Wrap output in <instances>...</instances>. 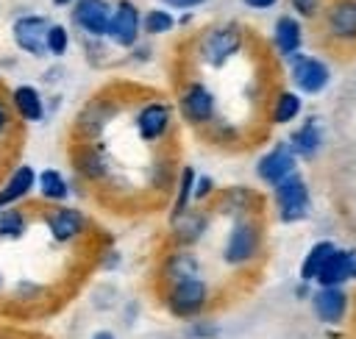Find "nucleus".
Here are the masks:
<instances>
[{
    "instance_id": "1",
    "label": "nucleus",
    "mask_w": 356,
    "mask_h": 339,
    "mask_svg": "<svg viewBox=\"0 0 356 339\" xmlns=\"http://www.w3.org/2000/svg\"><path fill=\"white\" fill-rule=\"evenodd\" d=\"M192 47H195L197 64H203L209 69H222L245 50V28L234 19L211 22L195 36Z\"/></svg>"
},
{
    "instance_id": "2",
    "label": "nucleus",
    "mask_w": 356,
    "mask_h": 339,
    "mask_svg": "<svg viewBox=\"0 0 356 339\" xmlns=\"http://www.w3.org/2000/svg\"><path fill=\"white\" fill-rule=\"evenodd\" d=\"M122 108H125V100L111 89L92 94L89 100L81 103V108L72 117V125H70L72 142H100L108 125L122 114Z\"/></svg>"
},
{
    "instance_id": "3",
    "label": "nucleus",
    "mask_w": 356,
    "mask_h": 339,
    "mask_svg": "<svg viewBox=\"0 0 356 339\" xmlns=\"http://www.w3.org/2000/svg\"><path fill=\"white\" fill-rule=\"evenodd\" d=\"M161 303H164L170 317L189 322L195 317H203L206 308L211 306V283L203 275L164 283L161 286Z\"/></svg>"
},
{
    "instance_id": "4",
    "label": "nucleus",
    "mask_w": 356,
    "mask_h": 339,
    "mask_svg": "<svg viewBox=\"0 0 356 339\" xmlns=\"http://www.w3.org/2000/svg\"><path fill=\"white\" fill-rule=\"evenodd\" d=\"M261 245H264V231H261V222L256 217L231 220L228 233L222 239V250H220L222 264L231 270H242L259 258Z\"/></svg>"
},
{
    "instance_id": "5",
    "label": "nucleus",
    "mask_w": 356,
    "mask_h": 339,
    "mask_svg": "<svg viewBox=\"0 0 356 339\" xmlns=\"http://www.w3.org/2000/svg\"><path fill=\"white\" fill-rule=\"evenodd\" d=\"M178 114L186 125L206 131L209 125H214L220 119L217 94L211 92V86L206 81L189 78L181 83V92H178Z\"/></svg>"
},
{
    "instance_id": "6",
    "label": "nucleus",
    "mask_w": 356,
    "mask_h": 339,
    "mask_svg": "<svg viewBox=\"0 0 356 339\" xmlns=\"http://www.w3.org/2000/svg\"><path fill=\"white\" fill-rule=\"evenodd\" d=\"M175 106L164 97H147L134 108V131L145 144H164L172 136Z\"/></svg>"
},
{
    "instance_id": "7",
    "label": "nucleus",
    "mask_w": 356,
    "mask_h": 339,
    "mask_svg": "<svg viewBox=\"0 0 356 339\" xmlns=\"http://www.w3.org/2000/svg\"><path fill=\"white\" fill-rule=\"evenodd\" d=\"M70 167L81 183L89 186L111 183V156L100 142H72Z\"/></svg>"
},
{
    "instance_id": "8",
    "label": "nucleus",
    "mask_w": 356,
    "mask_h": 339,
    "mask_svg": "<svg viewBox=\"0 0 356 339\" xmlns=\"http://www.w3.org/2000/svg\"><path fill=\"white\" fill-rule=\"evenodd\" d=\"M273 206L284 225L300 222L312 211V189L300 172H292L278 186H273Z\"/></svg>"
},
{
    "instance_id": "9",
    "label": "nucleus",
    "mask_w": 356,
    "mask_h": 339,
    "mask_svg": "<svg viewBox=\"0 0 356 339\" xmlns=\"http://www.w3.org/2000/svg\"><path fill=\"white\" fill-rule=\"evenodd\" d=\"M50 17L42 11H22L11 19V42L22 56L31 58H44L47 47H44V36L50 28Z\"/></svg>"
},
{
    "instance_id": "10",
    "label": "nucleus",
    "mask_w": 356,
    "mask_h": 339,
    "mask_svg": "<svg viewBox=\"0 0 356 339\" xmlns=\"http://www.w3.org/2000/svg\"><path fill=\"white\" fill-rule=\"evenodd\" d=\"M286 72L289 83L295 86L298 94H320L331 83V67L325 58L312 56V53H298L286 58Z\"/></svg>"
},
{
    "instance_id": "11",
    "label": "nucleus",
    "mask_w": 356,
    "mask_h": 339,
    "mask_svg": "<svg viewBox=\"0 0 356 339\" xmlns=\"http://www.w3.org/2000/svg\"><path fill=\"white\" fill-rule=\"evenodd\" d=\"M42 222L56 245H75L78 239H83L92 231V220L81 208L67 206V203L47 208L42 214Z\"/></svg>"
},
{
    "instance_id": "12",
    "label": "nucleus",
    "mask_w": 356,
    "mask_h": 339,
    "mask_svg": "<svg viewBox=\"0 0 356 339\" xmlns=\"http://www.w3.org/2000/svg\"><path fill=\"white\" fill-rule=\"evenodd\" d=\"M142 39V8L134 0H114L106 42L117 50H131Z\"/></svg>"
},
{
    "instance_id": "13",
    "label": "nucleus",
    "mask_w": 356,
    "mask_h": 339,
    "mask_svg": "<svg viewBox=\"0 0 356 339\" xmlns=\"http://www.w3.org/2000/svg\"><path fill=\"white\" fill-rule=\"evenodd\" d=\"M211 228V208L209 206H192L178 217L167 220V239L170 247H195L197 242L206 239Z\"/></svg>"
},
{
    "instance_id": "14",
    "label": "nucleus",
    "mask_w": 356,
    "mask_h": 339,
    "mask_svg": "<svg viewBox=\"0 0 356 339\" xmlns=\"http://www.w3.org/2000/svg\"><path fill=\"white\" fill-rule=\"evenodd\" d=\"M111 19V0H75L70 8V25L81 39H106Z\"/></svg>"
},
{
    "instance_id": "15",
    "label": "nucleus",
    "mask_w": 356,
    "mask_h": 339,
    "mask_svg": "<svg viewBox=\"0 0 356 339\" xmlns=\"http://www.w3.org/2000/svg\"><path fill=\"white\" fill-rule=\"evenodd\" d=\"M298 161L300 158L295 156V150L289 147V142H275V144H270L259 156V161H256V178L273 189L284 178H289L292 172H298Z\"/></svg>"
},
{
    "instance_id": "16",
    "label": "nucleus",
    "mask_w": 356,
    "mask_h": 339,
    "mask_svg": "<svg viewBox=\"0 0 356 339\" xmlns=\"http://www.w3.org/2000/svg\"><path fill=\"white\" fill-rule=\"evenodd\" d=\"M309 306H312V314L323 325H339L348 317L350 295L345 292V286H314Z\"/></svg>"
},
{
    "instance_id": "17",
    "label": "nucleus",
    "mask_w": 356,
    "mask_h": 339,
    "mask_svg": "<svg viewBox=\"0 0 356 339\" xmlns=\"http://www.w3.org/2000/svg\"><path fill=\"white\" fill-rule=\"evenodd\" d=\"M209 206H211V214L239 220V217H256L261 208V200L250 186H225L222 192L214 195Z\"/></svg>"
},
{
    "instance_id": "18",
    "label": "nucleus",
    "mask_w": 356,
    "mask_h": 339,
    "mask_svg": "<svg viewBox=\"0 0 356 339\" xmlns=\"http://www.w3.org/2000/svg\"><path fill=\"white\" fill-rule=\"evenodd\" d=\"M195 275H203V261L189 247H170L161 256V261H159V281H161V286L172 283V281L195 278Z\"/></svg>"
},
{
    "instance_id": "19",
    "label": "nucleus",
    "mask_w": 356,
    "mask_h": 339,
    "mask_svg": "<svg viewBox=\"0 0 356 339\" xmlns=\"http://www.w3.org/2000/svg\"><path fill=\"white\" fill-rule=\"evenodd\" d=\"M8 103H11V111H14L17 122L33 125V122H42V119L47 117L44 94L39 92L36 83H17V86L8 92Z\"/></svg>"
},
{
    "instance_id": "20",
    "label": "nucleus",
    "mask_w": 356,
    "mask_h": 339,
    "mask_svg": "<svg viewBox=\"0 0 356 339\" xmlns=\"http://www.w3.org/2000/svg\"><path fill=\"white\" fill-rule=\"evenodd\" d=\"M356 281V250L337 247L314 278V286H345Z\"/></svg>"
},
{
    "instance_id": "21",
    "label": "nucleus",
    "mask_w": 356,
    "mask_h": 339,
    "mask_svg": "<svg viewBox=\"0 0 356 339\" xmlns=\"http://www.w3.org/2000/svg\"><path fill=\"white\" fill-rule=\"evenodd\" d=\"M36 192V170L31 164H17L0 183V208L25 203Z\"/></svg>"
},
{
    "instance_id": "22",
    "label": "nucleus",
    "mask_w": 356,
    "mask_h": 339,
    "mask_svg": "<svg viewBox=\"0 0 356 339\" xmlns=\"http://www.w3.org/2000/svg\"><path fill=\"white\" fill-rule=\"evenodd\" d=\"M303 25L295 14H281L275 17L273 22V33H270V42H273V50L281 56V58H292L298 53H303Z\"/></svg>"
},
{
    "instance_id": "23",
    "label": "nucleus",
    "mask_w": 356,
    "mask_h": 339,
    "mask_svg": "<svg viewBox=\"0 0 356 339\" xmlns=\"http://www.w3.org/2000/svg\"><path fill=\"white\" fill-rule=\"evenodd\" d=\"M325 31L337 42H356V0H334L325 8Z\"/></svg>"
},
{
    "instance_id": "24",
    "label": "nucleus",
    "mask_w": 356,
    "mask_h": 339,
    "mask_svg": "<svg viewBox=\"0 0 356 339\" xmlns=\"http://www.w3.org/2000/svg\"><path fill=\"white\" fill-rule=\"evenodd\" d=\"M289 147L295 150L298 158H314L320 150H323V142H325V128H323V119L320 117H306L292 133H289Z\"/></svg>"
},
{
    "instance_id": "25",
    "label": "nucleus",
    "mask_w": 356,
    "mask_h": 339,
    "mask_svg": "<svg viewBox=\"0 0 356 339\" xmlns=\"http://www.w3.org/2000/svg\"><path fill=\"white\" fill-rule=\"evenodd\" d=\"M36 195L47 206H61L72 197V181L58 167H44L36 172Z\"/></svg>"
},
{
    "instance_id": "26",
    "label": "nucleus",
    "mask_w": 356,
    "mask_h": 339,
    "mask_svg": "<svg viewBox=\"0 0 356 339\" xmlns=\"http://www.w3.org/2000/svg\"><path fill=\"white\" fill-rule=\"evenodd\" d=\"M300 114H303V94H298L295 89L275 92V97L270 100V108H267V117L273 125H292Z\"/></svg>"
},
{
    "instance_id": "27",
    "label": "nucleus",
    "mask_w": 356,
    "mask_h": 339,
    "mask_svg": "<svg viewBox=\"0 0 356 339\" xmlns=\"http://www.w3.org/2000/svg\"><path fill=\"white\" fill-rule=\"evenodd\" d=\"M195 178H197V170H195L192 164H181V167H178V178H175V186H172V195H170V211H167V220L184 214L186 208L195 206V203H192Z\"/></svg>"
},
{
    "instance_id": "28",
    "label": "nucleus",
    "mask_w": 356,
    "mask_h": 339,
    "mask_svg": "<svg viewBox=\"0 0 356 339\" xmlns=\"http://www.w3.org/2000/svg\"><path fill=\"white\" fill-rule=\"evenodd\" d=\"M175 178H178V164L172 156L167 153H159L150 164V172H147V186L156 192V195H172V186H175Z\"/></svg>"
},
{
    "instance_id": "29",
    "label": "nucleus",
    "mask_w": 356,
    "mask_h": 339,
    "mask_svg": "<svg viewBox=\"0 0 356 339\" xmlns=\"http://www.w3.org/2000/svg\"><path fill=\"white\" fill-rule=\"evenodd\" d=\"M334 250H337V245H334L331 239H320V242H314V245L306 250L303 261H300V270H298L300 281H306V283H314L317 272L323 270V264L328 261V256H331Z\"/></svg>"
},
{
    "instance_id": "30",
    "label": "nucleus",
    "mask_w": 356,
    "mask_h": 339,
    "mask_svg": "<svg viewBox=\"0 0 356 339\" xmlns=\"http://www.w3.org/2000/svg\"><path fill=\"white\" fill-rule=\"evenodd\" d=\"M175 28H178V14H175V11H170V8H164V6L142 11V33H145V36L159 39V36L172 33Z\"/></svg>"
},
{
    "instance_id": "31",
    "label": "nucleus",
    "mask_w": 356,
    "mask_h": 339,
    "mask_svg": "<svg viewBox=\"0 0 356 339\" xmlns=\"http://www.w3.org/2000/svg\"><path fill=\"white\" fill-rule=\"evenodd\" d=\"M28 214L19 208V206H11V208H0V242H17L28 233Z\"/></svg>"
},
{
    "instance_id": "32",
    "label": "nucleus",
    "mask_w": 356,
    "mask_h": 339,
    "mask_svg": "<svg viewBox=\"0 0 356 339\" xmlns=\"http://www.w3.org/2000/svg\"><path fill=\"white\" fill-rule=\"evenodd\" d=\"M44 47L50 58H64L72 47V31L64 22H50L47 36H44Z\"/></svg>"
},
{
    "instance_id": "33",
    "label": "nucleus",
    "mask_w": 356,
    "mask_h": 339,
    "mask_svg": "<svg viewBox=\"0 0 356 339\" xmlns=\"http://www.w3.org/2000/svg\"><path fill=\"white\" fill-rule=\"evenodd\" d=\"M83 44V56L92 67H106L111 58V44L106 39H81Z\"/></svg>"
},
{
    "instance_id": "34",
    "label": "nucleus",
    "mask_w": 356,
    "mask_h": 339,
    "mask_svg": "<svg viewBox=\"0 0 356 339\" xmlns=\"http://www.w3.org/2000/svg\"><path fill=\"white\" fill-rule=\"evenodd\" d=\"M217 336H220V325L209 317H195L184 328V339H217Z\"/></svg>"
},
{
    "instance_id": "35",
    "label": "nucleus",
    "mask_w": 356,
    "mask_h": 339,
    "mask_svg": "<svg viewBox=\"0 0 356 339\" xmlns=\"http://www.w3.org/2000/svg\"><path fill=\"white\" fill-rule=\"evenodd\" d=\"M206 139H209V142H214V144H220V147H231V144L239 139V128H236V125H231V122L217 119L214 125H209V128H206Z\"/></svg>"
},
{
    "instance_id": "36",
    "label": "nucleus",
    "mask_w": 356,
    "mask_h": 339,
    "mask_svg": "<svg viewBox=\"0 0 356 339\" xmlns=\"http://www.w3.org/2000/svg\"><path fill=\"white\" fill-rule=\"evenodd\" d=\"M214 195H217L214 178H211L209 172H197V178H195V192H192V203H195V206H209V203L214 200Z\"/></svg>"
},
{
    "instance_id": "37",
    "label": "nucleus",
    "mask_w": 356,
    "mask_h": 339,
    "mask_svg": "<svg viewBox=\"0 0 356 339\" xmlns=\"http://www.w3.org/2000/svg\"><path fill=\"white\" fill-rule=\"evenodd\" d=\"M323 0H289V8L298 19H314L320 14Z\"/></svg>"
},
{
    "instance_id": "38",
    "label": "nucleus",
    "mask_w": 356,
    "mask_h": 339,
    "mask_svg": "<svg viewBox=\"0 0 356 339\" xmlns=\"http://www.w3.org/2000/svg\"><path fill=\"white\" fill-rule=\"evenodd\" d=\"M14 122H17V117H14V111H11L8 94L0 92V139H6V136L14 131Z\"/></svg>"
},
{
    "instance_id": "39",
    "label": "nucleus",
    "mask_w": 356,
    "mask_h": 339,
    "mask_svg": "<svg viewBox=\"0 0 356 339\" xmlns=\"http://www.w3.org/2000/svg\"><path fill=\"white\" fill-rule=\"evenodd\" d=\"M128 53V61L131 64H150V58H153V47H150V42H136L131 50H125Z\"/></svg>"
},
{
    "instance_id": "40",
    "label": "nucleus",
    "mask_w": 356,
    "mask_h": 339,
    "mask_svg": "<svg viewBox=\"0 0 356 339\" xmlns=\"http://www.w3.org/2000/svg\"><path fill=\"white\" fill-rule=\"evenodd\" d=\"M209 0H161V6L164 8H170V11H175V14H184V11H197V8H203Z\"/></svg>"
},
{
    "instance_id": "41",
    "label": "nucleus",
    "mask_w": 356,
    "mask_h": 339,
    "mask_svg": "<svg viewBox=\"0 0 356 339\" xmlns=\"http://www.w3.org/2000/svg\"><path fill=\"white\" fill-rule=\"evenodd\" d=\"M14 295L19 300H36L39 295H44V286L42 283H31V281H19L17 289H14Z\"/></svg>"
},
{
    "instance_id": "42",
    "label": "nucleus",
    "mask_w": 356,
    "mask_h": 339,
    "mask_svg": "<svg viewBox=\"0 0 356 339\" xmlns=\"http://www.w3.org/2000/svg\"><path fill=\"white\" fill-rule=\"evenodd\" d=\"M281 0H242V6H248L250 11H270L275 8Z\"/></svg>"
},
{
    "instance_id": "43",
    "label": "nucleus",
    "mask_w": 356,
    "mask_h": 339,
    "mask_svg": "<svg viewBox=\"0 0 356 339\" xmlns=\"http://www.w3.org/2000/svg\"><path fill=\"white\" fill-rule=\"evenodd\" d=\"M100 267H103V270H117V267H120V253H117L114 247H111V250H106V256H103Z\"/></svg>"
},
{
    "instance_id": "44",
    "label": "nucleus",
    "mask_w": 356,
    "mask_h": 339,
    "mask_svg": "<svg viewBox=\"0 0 356 339\" xmlns=\"http://www.w3.org/2000/svg\"><path fill=\"white\" fill-rule=\"evenodd\" d=\"M295 297H300V300L306 297V300H309V297H312V283H306V281H298V286H295Z\"/></svg>"
},
{
    "instance_id": "45",
    "label": "nucleus",
    "mask_w": 356,
    "mask_h": 339,
    "mask_svg": "<svg viewBox=\"0 0 356 339\" xmlns=\"http://www.w3.org/2000/svg\"><path fill=\"white\" fill-rule=\"evenodd\" d=\"M89 339H117V333H114L111 328H100V331H95Z\"/></svg>"
},
{
    "instance_id": "46",
    "label": "nucleus",
    "mask_w": 356,
    "mask_h": 339,
    "mask_svg": "<svg viewBox=\"0 0 356 339\" xmlns=\"http://www.w3.org/2000/svg\"><path fill=\"white\" fill-rule=\"evenodd\" d=\"M192 11H184V14H178V28H186V25H192Z\"/></svg>"
},
{
    "instance_id": "47",
    "label": "nucleus",
    "mask_w": 356,
    "mask_h": 339,
    "mask_svg": "<svg viewBox=\"0 0 356 339\" xmlns=\"http://www.w3.org/2000/svg\"><path fill=\"white\" fill-rule=\"evenodd\" d=\"M50 3H53V8H72L75 0H50Z\"/></svg>"
},
{
    "instance_id": "48",
    "label": "nucleus",
    "mask_w": 356,
    "mask_h": 339,
    "mask_svg": "<svg viewBox=\"0 0 356 339\" xmlns=\"http://www.w3.org/2000/svg\"><path fill=\"white\" fill-rule=\"evenodd\" d=\"M0 289H3V272H0Z\"/></svg>"
}]
</instances>
